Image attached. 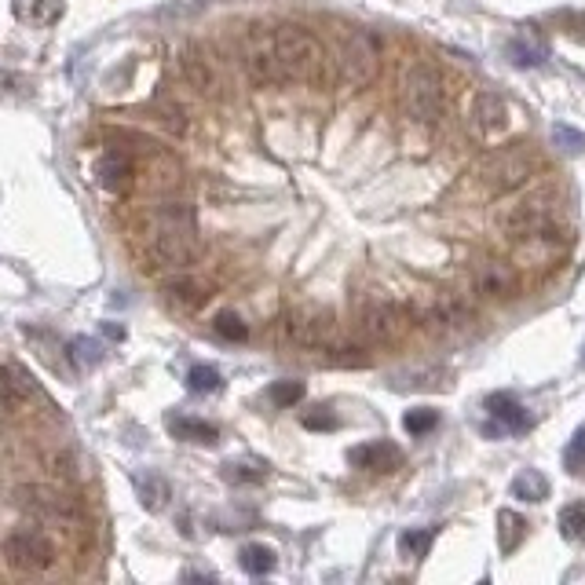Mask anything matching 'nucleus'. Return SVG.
<instances>
[{"label":"nucleus","instance_id":"14","mask_svg":"<svg viewBox=\"0 0 585 585\" xmlns=\"http://www.w3.org/2000/svg\"><path fill=\"white\" fill-rule=\"evenodd\" d=\"M472 289H476L479 297L490 300L516 297L520 293V271H516L512 260H479L472 267Z\"/></svg>","mask_w":585,"mask_h":585},{"label":"nucleus","instance_id":"30","mask_svg":"<svg viewBox=\"0 0 585 585\" xmlns=\"http://www.w3.org/2000/svg\"><path fill=\"white\" fill-rule=\"evenodd\" d=\"M556 523H560V534H564L567 542H585V501L564 505L560 516H556Z\"/></svg>","mask_w":585,"mask_h":585},{"label":"nucleus","instance_id":"25","mask_svg":"<svg viewBox=\"0 0 585 585\" xmlns=\"http://www.w3.org/2000/svg\"><path fill=\"white\" fill-rule=\"evenodd\" d=\"M15 15L33 26H48V22L63 19V0H15Z\"/></svg>","mask_w":585,"mask_h":585},{"label":"nucleus","instance_id":"28","mask_svg":"<svg viewBox=\"0 0 585 585\" xmlns=\"http://www.w3.org/2000/svg\"><path fill=\"white\" fill-rule=\"evenodd\" d=\"M512 498L520 501H545L549 498V479L538 468H523L520 476L512 479Z\"/></svg>","mask_w":585,"mask_h":585},{"label":"nucleus","instance_id":"27","mask_svg":"<svg viewBox=\"0 0 585 585\" xmlns=\"http://www.w3.org/2000/svg\"><path fill=\"white\" fill-rule=\"evenodd\" d=\"M238 564H242V571L245 575H253V578H260V575H271L275 571V564H278V556H275V549L271 545H245L242 553H238Z\"/></svg>","mask_w":585,"mask_h":585},{"label":"nucleus","instance_id":"19","mask_svg":"<svg viewBox=\"0 0 585 585\" xmlns=\"http://www.w3.org/2000/svg\"><path fill=\"white\" fill-rule=\"evenodd\" d=\"M348 461L355 468H366V472H392L395 465H403V450L395 447V443H388V439H377V443L351 447Z\"/></svg>","mask_w":585,"mask_h":585},{"label":"nucleus","instance_id":"15","mask_svg":"<svg viewBox=\"0 0 585 585\" xmlns=\"http://www.w3.org/2000/svg\"><path fill=\"white\" fill-rule=\"evenodd\" d=\"M483 410L490 414V421L501 428V432H509V436H523V432H531L534 417L531 410L516 399V395L509 392H494L487 395V403H483Z\"/></svg>","mask_w":585,"mask_h":585},{"label":"nucleus","instance_id":"22","mask_svg":"<svg viewBox=\"0 0 585 585\" xmlns=\"http://www.w3.org/2000/svg\"><path fill=\"white\" fill-rule=\"evenodd\" d=\"M136 490H139L143 509H150V512H161L165 505H169V498H172L169 479L158 476V472H143V476H136Z\"/></svg>","mask_w":585,"mask_h":585},{"label":"nucleus","instance_id":"17","mask_svg":"<svg viewBox=\"0 0 585 585\" xmlns=\"http://www.w3.org/2000/svg\"><path fill=\"white\" fill-rule=\"evenodd\" d=\"M33 395H37V388H33L30 373L15 362H0V410L22 414L33 403Z\"/></svg>","mask_w":585,"mask_h":585},{"label":"nucleus","instance_id":"29","mask_svg":"<svg viewBox=\"0 0 585 585\" xmlns=\"http://www.w3.org/2000/svg\"><path fill=\"white\" fill-rule=\"evenodd\" d=\"M432 542H436V531H432V527L403 531L399 534V556H403V560H421V556H428Z\"/></svg>","mask_w":585,"mask_h":585},{"label":"nucleus","instance_id":"35","mask_svg":"<svg viewBox=\"0 0 585 585\" xmlns=\"http://www.w3.org/2000/svg\"><path fill=\"white\" fill-rule=\"evenodd\" d=\"M553 147H560L567 154V158H578V154H585V132H578L575 125H553Z\"/></svg>","mask_w":585,"mask_h":585},{"label":"nucleus","instance_id":"10","mask_svg":"<svg viewBox=\"0 0 585 585\" xmlns=\"http://www.w3.org/2000/svg\"><path fill=\"white\" fill-rule=\"evenodd\" d=\"M534 172H538V154L527 143L505 147L483 161V183H487L490 191H501V194L520 191L523 183L534 180Z\"/></svg>","mask_w":585,"mask_h":585},{"label":"nucleus","instance_id":"23","mask_svg":"<svg viewBox=\"0 0 585 585\" xmlns=\"http://www.w3.org/2000/svg\"><path fill=\"white\" fill-rule=\"evenodd\" d=\"M165 297H169V304L176 311H194V308H202L209 293H205V286L202 282H194V278H176V282L165 286Z\"/></svg>","mask_w":585,"mask_h":585},{"label":"nucleus","instance_id":"21","mask_svg":"<svg viewBox=\"0 0 585 585\" xmlns=\"http://www.w3.org/2000/svg\"><path fill=\"white\" fill-rule=\"evenodd\" d=\"M165 425H169L172 436L183 439V443H202V447H209V443L220 439V428H216L213 421H202V417H191V414H172Z\"/></svg>","mask_w":585,"mask_h":585},{"label":"nucleus","instance_id":"33","mask_svg":"<svg viewBox=\"0 0 585 585\" xmlns=\"http://www.w3.org/2000/svg\"><path fill=\"white\" fill-rule=\"evenodd\" d=\"M224 479L227 483H264L267 465H260V461H227Z\"/></svg>","mask_w":585,"mask_h":585},{"label":"nucleus","instance_id":"11","mask_svg":"<svg viewBox=\"0 0 585 585\" xmlns=\"http://www.w3.org/2000/svg\"><path fill=\"white\" fill-rule=\"evenodd\" d=\"M341 77L351 88L373 85V77L381 70V41L370 30H351L341 41V55H337Z\"/></svg>","mask_w":585,"mask_h":585},{"label":"nucleus","instance_id":"26","mask_svg":"<svg viewBox=\"0 0 585 585\" xmlns=\"http://www.w3.org/2000/svg\"><path fill=\"white\" fill-rule=\"evenodd\" d=\"M527 538V520H523L520 512L512 509H501L498 512V542H501V553H516Z\"/></svg>","mask_w":585,"mask_h":585},{"label":"nucleus","instance_id":"6","mask_svg":"<svg viewBox=\"0 0 585 585\" xmlns=\"http://www.w3.org/2000/svg\"><path fill=\"white\" fill-rule=\"evenodd\" d=\"M4 560L15 575H48L59 560V549L41 527H19L4 538Z\"/></svg>","mask_w":585,"mask_h":585},{"label":"nucleus","instance_id":"32","mask_svg":"<svg viewBox=\"0 0 585 585\" xmlns=\"http://www.w3.org/2000/svg\"><path fill=\"white\" fill-rule=\"evenodd\" d=\"M403 428L410 432V436H428V432H436V428H439V410H432V406L406 410V414H403Z\"/></svg>","mask_w":585,"mask_h":585},{"label":"nucleus","instance_id":"1","mask_svg":"<svg viewBox=\"0 0 585 585\" xmlns=\"http://www.w3.org/2000/svg\"><path fill=\"white\" fill-rule=\"evenodd\" d=\"M143 249L158 267L183 271L202 253L198 242V224L187 202H161L150 209L147 231H143Z\"/></svg>","mask_w":585,"mask_h":585},{"label":"nucleus","instance_id":"18","mask_svg":"<svg viewBox=\"0 0 585 585\" xmlns=\"http://www.w3.org/2000/svg\"><path fill=\"white\" fill-rule=\"evenodd\" d=\"M180 70H183V77H187V85L191 88H198L202 96H220V77H216V70H213V59L205 55V48H187V52L180 55Z\"/></svg>","mask_w":585,"mask_h":585},{"label":"nucleus","instance_id":"31","mask_svg":"<svg viewBox=\"0 0 585 585\" xmlns=\"http://www.w3.org/2000/svg\"><path fill=\"white\" fill-rule=\"evenodd\" d=\"M187 388H191L194 395H213L224 388V377H220L216 366H191V373H187Z\"/></svg>","mask_w":585,"mask_h":585},{"label":"nucleus","instance_id":"38","mask_svg":"<svg viewBox=\"0 0 585 585\" xmlns=\"http://www.w3.org/2000/svg\"><path fill=\"white\" fill-rule=\"evenodd\" d=\"M70 359H74L77 370H88V366H96L103 359V348L96 341H88V337H77V341H70Z\"/></svg>","mask_w":585,"mask_h":585},{"label":"nucleus","instance_id":"13","mask_svg":"<svg viewBox=\"0 0 585 585\" xmlns=\"http://www.w3.org/2000/svg\"><path fill=\"white\" fill-rule=\"evenodd\" d=\"M410 315H414V322H425V326L461 330V326L472 322V304L461 293H450V289H428V293L414 300Z\"/></svg>","mask_w":585,"mask_h":585},{"label":"nucleus","instance_id":"4","mask_svg":"<svg viewBox=\"0 0 585 585\" xmlns=\"http://www.w3.org/2000/svg\"><path fill=\"white\" fill-rule=\"evenodd\" d=\"M410 326H414V315L399 300L377 297L355 304V333H362L370 344H399Z\"/></svg>","mask_w":585,"mask_h":585},{"label":"nucleus","instance_id":"36","mask_svg":"<svg viewBox=\"0 0 585 585\" xmlns=\"http://www.w3.org/2000/svg\"><path fill=\"white\" fill-rule=\"evenodd\" d=\"M267 399L278 410H289V406H297L304 399V381H275L267 388Z\"/></svg>","mask_w":585,"mask_h":585},{"label":"nucleus","instance_id":"9","mask_svg":"<svg viewBox=\"0 0 585 585\" xmlns=\"http://www.w3.org/2000/svg\"><path fill=\"white\" fill-rule=\"evenodd\" d=\"M403 107L421 125H436L443 117V77L436 66L414 63L403 77Z\"/></svg>","mask_w":585,"mask_h":585},{"label":"nucleus","instance_id":"3","mask_svg":"<svg viewBox=\"0 0 585 585\" xmlns=\"http://www.w3.org/2000/svg\"><path fill=\"white\" fill-rule=\"evenodd\" d=\"M567 245H571V238H567L564 227H545V231L512 238L509 260L516 264V271H520L523 278H542L564 264Z\"/></svg>","mask_w":585,"mask_h":585},{"label":"nucleus","instance_id":"34","mask_svg":"<svg viewBox=\"0 0 585 585\" xmlns=\"http://www.w3.org/2000/svg\"><path fill=\"white\" fill-rule=\"evenodd\" d=\"M326 362L330 366H370V351L359 344H333L326 348Z\"/></svg>","mask_w":585,"mask_h":585},{"label":"nucleus","instance_id":"24","mask_svg":"<svg viewBox=\"0 0 585 585\" xmlns=\"http://www.w3.org/2000/svg\"><path fill=\"white\" fill-rule=\"evenodd\" d=\"M505 52L516 66H542L549 59V48L542 41H534V33H516L509 44H505Z\"/></svg>","mask_w":585,"mask_h":585},{"label":"nucleus","instance_id":"20","mask_svg":"<svg viewBox=\"0 0 585 585\" xmlns=\"http://www.w3.org/2000/svg\"><path fill=\"white\" fill-rule=\"evenodd\" d=\"M472 121H476L487 136H494V132H501V128L509 125V103H505L498 92H479V96L472 99Z\"/></svg>","mask_w":585,"mask_h":585},{"label":"nucleus","instance_id":"40","mask_svg":"<svg viewBox=\"0 0 585 585\" xmlns=\"http://www.w3.org/2000/svg\"><path fill=\"white\" fill-rule=\"evenodd\" d=\"M300 425L308 428V432H333L341 421H337V414H333L330 406H315V410H308V414L300 417Z\"/></svg>","mask_w":585,"mask_h":585},{"label":"nucleus","instance_id":"16","mask_svg":"<svg viewBox=\"0 0 585 585\" xmlns=\"http://www.w3.org/2000/svg\"><path fill=\"white\" fill-rule=\"evenodd\" d=\"M96 180L103 191L110 194H125L132 183H136V161H132V154L121 147L107 150V154H99L96 161Z\"/></svg>","mask_w":585,"mask_h":585},{"label":"nucleus","instance_id":"7","mask_svg":"<svg viewBox=\"0 0 585 585\" xmlns=\"http://www.w3.org/2000/svg\"><path fill=\"white\" fill-rule=\"evenodd\" d=\"M19 505L30 512V520L48 523V527H66V531H85V509L77 498L52 487H19Z\"/></svg>","mask_w":585,"mask_h":585},{"label":"nucleus","instance_id":"5","mask_svg":"<svg viewBox=\"0 0 585 585\" xmlns=\"http://www.w3.org/2000/svg\"><path fill=\"white\" fill-rule=\"evenodd\" d=\"M494 227L505 231L509 238H523V234L545 231V227H560V202H556L553 194L534 191L527 198H520V202L498 209Z\"/></svg>","mask_w":585,"mask_h":585},{"label":"nucleus","instance_id":"12","mask_svg":"<svg viewBox=\"0 0 585 585\" xmlns=\"http://www.w3.org/2000/svg\"><path fill=\"white\" fill-rule=\"evenodd\" d=\"M242 66L253 85H286L278 66L275 26H249L242 37Z\"/></svg>","mask_w":585,"mask_h":585},{"label":"nucleus","instance_id":"8","mask_svg":"<svg viewBox=\"0 0 585 585\" xmlns=\"http://www.w3.org/2000/svg\"><path fill=\"white\" fill-rule=\"evenodd\" d=\"M282 337H286V344H293V348L326 351L337 344V319H333L330 308L300 304V308L286 311V319H282Z\"/></svg>","mask_w":585,"mask_h":585},{"label":"nucleus","instance_id":"2","mask_svg":"<svg viewBox=\"0 0 585 585\" xmlns=\"http://www.w3.org/2000/svg\"><path fill=\"white\" fill-rule=\"evenodd\" d=\"M275 44H278V66H282L286 85L289 81L315 85V88L330 85L333 59L315 33H308L304 26H293V22H282V26H275Z\"/></svg>","mask_w":585,"mask_h":585},{"label":"nucleus","instance_id":"39","mask_svg":"<svg viewBox=\"0 0 585 585\" xmlns=\"http://www.w3.org/2000/svg\"><path fill=\"white\" fill-rule=\"evenodd\" d=\"M564 468L571 472V476H585V425L578 428L575 436H571V443H567Z\"/></svg>","mask_w":585,"mask_h":585},{"label":"nucleus","instance_id":"37","mask_svg":"<svg viewBox=\"0 0 585 585\" xmlns=\"http://www.w3.org/2000/svg\"><path fill=\"white\" fill-rule=\"evenodd\" d=\"M213 330L224 337V341H234V344H242L245 337H249V326L242 322V315H234V311H220L213 319Z\"/></svg>","mask_w":585,"mask_h":585}]
</instances>
